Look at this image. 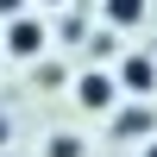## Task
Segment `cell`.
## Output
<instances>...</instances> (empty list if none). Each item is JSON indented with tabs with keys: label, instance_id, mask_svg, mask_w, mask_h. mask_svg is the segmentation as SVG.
I'll use <instances>...</instances> for the list:
<instances>
[{
	"label": "cell",
	"instance_id": "8",
	"mask_svg": "<svg viewBox=\"0 0 157 157\" xmlns=\"http://www.w3.org/2000/svg\"><path fill=\"white\" fill-rule=\"evenodd\" d=\"M138 157H157V138H151V145H145V151H138Z\"/></svg>",
	"mask_w": 157,
	"mask_h": 157
},
{
	"label": "cell",
	"instance_id": "4",
	"mask_svg": "<svg viewBox=\"0 0 157 157\" xmlns=\"http://www.w3.org/2000/svg\"><path fill=\"white\" fill-rule=\"evenodd\" d=\"M113 132H120V138H145L151 132V107H126L120 120H113Z\"/></svg>",
	"mask_w": 157,
	"mask_h": 157
},
{
	"label": "cell",
	"instance_id": "6",
	"mask_svg": "<svg viewBox=\"0 0 157 157\" xmlns=\"http://www.w3.org/2000/svg\"><path fill=\"white\" fill-rule=\"evenodd\" d=\"M50 157H82V145H75L69 132H57V138H50Z\"/></svg>",
	"mask_w": 157,
	"mask_h": 157
},
{
	"label": "cell",
	"instance_id": "7",
	"mask_svg": "<svg viewBox=\"0 0 157 157\" xmlns=\"http://www.w3.org/2000/svg\"><path fill=\"white\" fill-rule=\"evenodd\" d=\"M0 13H6V19H19V0H0Z\"/></svg>",
	"mask_w": 157,
	"mask_h": 157
},
{
	"label": "cell",
	"instance_id": "3",
	"mask_svg": "<svg viewBox=\"0 0 157 157\" xmlns=\"http://www.w3.org/2000/svg\"><path fill=\"white\" fill-rule=\"evenodd\" d=\"M6 50H13V57H38V50H44V25L19 13V19H13V32H6Z\"/></svg>",
	"mask_w": 157,
	"mask_h": 157
},
{
	"label": "cell",
	"instance_id": "2",
	"mask_svg": "<svg viewBox=\"0 0 157 157\" xmlns=\"http://www.w3.org/2000/svg\"><path fill=\"white\" fill-rule=\"evenodd\" d=\"M120 88L145 101L151 88H157V63H151V57H126V63H120Z\"/></svg>",
	"mask_w": 157,
	"mask_h": 157
},
{
	"label": "cell",
	"instance_id": "5",
	"mask_svg": "<svg viewBox=\"0 0 157 157\" xmlns=\"http://www.w3.org/2000/svg\"><path fill=\"white\" fill-rule=\"evenodd\" d=\"M107 19L113 25H138L145 19V0H107Z\"/></svg>",
	"mask_w": 157,
	"mask_h": 157
},
{
	"label": "cell",
	"instance_id": "1",
	"mask_svg": "<svg viewBox=\"0 0 157 157\" xmlns=\"http://www.w3.org/2000/svg\"><path fill=\"white\" fill-rule=\"evenodd\" d=\"M113 94H120V82H113V75H101V69H88L82 82H75V101H82L88 113H107V107H113Z\"/></svg>",
	"mask_w": 157,
	"mask_h": 157
}]
</instances>
